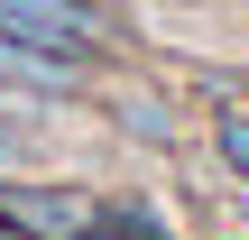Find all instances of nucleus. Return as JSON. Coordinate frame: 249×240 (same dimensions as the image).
I'll return each mask as SVG.
<instances>
[{
	"label": "nucleus",
	"mask_w": 249,
	"mask_h": 240,
	"mask_svg": "<svg viewBox=\"0 0 249 240\" xmlns=\"http://www.w3.org/2000/svg\"><path fill=\"white\" fill-rule=\"evenodd\" d=\"M9 157L28 166V139H18V129H9V111H0V166H9Z\"/></svg>",
	"instance_id": "6"
},
{
	"label": "nucleus",
	"mask_w": 249,
	"mask_h": 240,
	"mask_svg": "<svg viewBox=\"0 0 249 240\" xmlns=\"http://www.w3.org/2000/svg\"><path fill=\"white\" fill-rule=\"evenodd\" d=\"M102 240H176L148 194H102Z\"/></svg>",
	"instance_id": "3"
},
{
	"label": "nucleus",
	"mask_w": 249,
	"mask_h": 240,
	"mask_svg": "<svg viewBox=\"0 0 249 240\" xmlns=\"http://www.w3.org/2000/svg\"><path fill=\"white\" fill-rule=\"evenodd\" d=\"M0 28H9V37H28V46L83 55V65H102V55H111V28H102V9H92V0H0Z\"/></svg>",
	"instance_id": "1"
},
{
	"label": "nucleus",
	"mask_w": 249,
	"mask_h": 240,
	"mask_svg": "<svg viewBox=\"0 0 249 240\" xmlns=\"http://www.w3.org/2000/svg\"><path fill=\"white\" fill-rule=\"evenodd\" d=\"M0 92H18V102H83L92 92V65L83 55H55V46H28V37L0 28Z\"/></svg>",
	"instance_id": "2"
},
{
	"label": "nucleus",
	"mask_w": 249,
	"mask_h": 240,
	"mask_svg": "<svg viewBox=\"0 0 249 240\" xmlns=\"http://www.w3.org/2000/svg\"><path fill=\"white\" fill-rule=\"evenodd\" d=\"M120 120H129V139H148V148H157V139H176V120H166L157 102H120Z\"/></svg>",
	"instance_id": "4"
},
{
	"label": "nucleus",
	"mask_w": 249,
	"mask_h": 240,
	"mask_svg": "<svg viewBox=\"0 0 249 240\" xmlns=\"http://www.w3.org/2000/svg\"><path fill=\"white\" fill-rule=\"evenodd\" d=\"M222 157H231V166H249V111H231V120H222Z\"/></svg>",
	"instance_id": "5"
}]
</instances>
